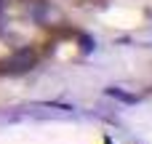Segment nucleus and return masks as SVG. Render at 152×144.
<instances>
[{"instance_id":"f257e3e1","label":"nucleus","mask_w":152,"mask_h":144,"mask_svg":"<svg viewBox=\"0 0 152 144\" xmlns=\"http://www.w3.org/2000/svg\"><path fill=\"white\" fill-rule=\"evenodd\" d=\"M35 61V56L29 53V51H24V53H19L16 59H11V61H5L0 69H5V72H21V69H27L29 64Z\"/></svg>"}]
</instances>
